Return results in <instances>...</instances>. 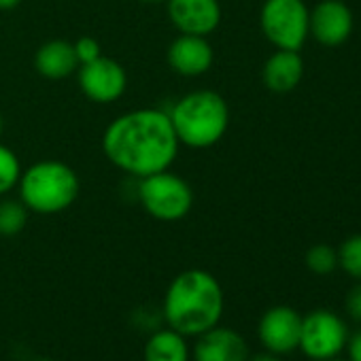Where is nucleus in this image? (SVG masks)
Returning a JSON list of instances; mask_svg holds the SVG:
<instances>
[{
    "label": "nucleus",
    "instance_id": "obj_1",
    "mask_svg": "<svg viewBox=\"0 0 361 361\" xmlns=\"http://www.w3.org/2000/svg\"><path fill=\"white\" fill-rule=\"evenodd\" d=\"M178 138L161 109H136L115 117L102 134L106 159L136 176L168 170L178 153Z\"/></svg>",
    "mask_w": 361,
    "mask_h": 361
},
{
    "label": "nucleus",
    "instance_id": "obj_2",
    "mask_svg": "<svg viewBox=\"0 0 361 361\" xmlns=\"http://www.w3.org/2000/svg\"><path fill=\"white\" fill-rule=\"evenodd\" d=\"M226 310L221 283L202 268H190L176 274L164 295V321L185 338H198L219 325Z\"/></svg>",
    "mask_w": 361,
    "mask_h": 361
},
{
    "label": "nucleus",
    "instance_id": "obj_3",
    "mask_svg": "<svg viewBox=\"0 0 361 361\" xmlns=\"http://www.w3.org/2000/svg\"><path fill=\"white\" fill-rule=\"evenodd\" d=\"M168 117L178 145L209 149L226 136L230 126V106L221 94L213 90H196L178 98Z\"/></svg>",
    "mask_w": 361,
    "mask_h": 361
},
{
    "label": "nucleus",
    "instance_id": "obj_4",
    "mask_svg": "<svg viewBox=\"0 0 361 361\" xmlns=\"http://www.w3.org/2000/svg\"><path fill=\"white\" fill-rule=\"evenodd\" d=\"M18 185L24 207L39 215H58L71 209L81 190L77 172L58 159H43L22 170Z\"/></svg>",
    "mask_w": 361,
    "mask_h": 361
},
{
    "label": "nucleus",
    "instance_id": "obj_5",
    "mask_svg": "<svg viewBox=\"0 0 361 361\" xmlns=\"http://www.w3.org/2000/svg\"><path fill=\"white\" fill-rule=\"evenodd\" d=\"M138 200L153 219L172 224L190 215L194 207V192L183 176L170 172L168 168L140 178Z\"/></svg>",
    "mask_w": 361,
    "mask_h": 361
},
{
    "label": "nucleus",
    "instance_id": "obj_6",
    "mask_svg": "<svg viewBox=\"0 0 361 361\" xmlns=\"http://www.w3.org/2000/svg\"><path fill=\"white\" fill-rule=\"evenodd\" d=\"M259 24L264 37L276 49L300 51L310 35V11L304 0H266Z\"/></svg>",
    "mask_w": 361,
    "mask_h": 361
},
{
    "label": "nucleus",
    "instance_id": "obj_7",
    "mask_svg": "<svg viewBox=\"0 0 361 361\" xmlns=\"http://www.w3.org/2000/svg\"><path fill=\"white\" fill-rule=\"evenodd\" d=\"M348 342L346 323L331 310L319 308L302 317L300 350L312 361L338 357Z\"/></svg>",
    "mask_w": 361,
    "mask_h": 361
},
{
    "label": "nucleus",
    "instance_id": "obj_8",
    "mask_svg": "<svg viewBox=\"0 0 361 361\" xmlns=\"http://www.w3.org/2000/svg\"><path fill=\"white\" fill-rule=\"evenodd\" d=\"M79 87L92 102L109 104L123 96L128 75L117 60L100 56L98 60L79 66Z\"/></svg>",
    "mask_w": 361,
    "mask_h": 361
},
{
    "label": "nucleus",
    "instance_id": "obj_9",
    "mask_svg": "<svg viewBox=\"0 0 361 361\" xmlns=\"http://www.w3.org/2000/svg\"><path fill=\"white\" fill-rule=\"evenodd\" d=\"M302 314L291 306H272L266 310L257 325L262 346L274 355H289L300 346Z\"/></svg>",
    "mask_w": 361,
    "mask_h": 361
},
{
    "label": "nucleus",
    "instance_id": "obj_10",
    "mask_svg": "<svg viewBox=\"0 0 361 361\" xmlns=\"http://www.w3.org/2000/svg\"><path fill=\"white\" fill-rule=\"evenodd\" d=\"M166 7L180 35L209 37L221 24L219 0H166Z\"/></svg>",
    "mask_w": 361,
    "mask_h": 361
},
{
    "label": "nucleus",
    "instance_id": "obj_11",
    "mask_svg": "<svg viewBox=\"0 0 361 361\" xmlns=\"http://www.w3.org/2000/svg\"><path fill=\"white\" fill-rule=\"evenodd\" d=\"M353 32V11L342 0H323L310 11V35L325 47L342 45Z\"/></svg>",
    "mask_w": 361,
    "mask_h": 361
},
{
    "label": "nucleus",
    "instance_id": "obj_12",
    "mask_svg": "<svg viewBox=\"0 0 361 361\" xmlns=\"http://www.w3.org/2000/svg\"><path fill=\"white\" fill-rule=\"evenodd\" d=\"M168 64L180 77H200L211 71L215 54L207 37L180 35L168 47Z\"/></svg>",
    "mask_w": 361,
    "mask_h": 361
},
{
    "label": "nucleus",
    "instance_id": "obj_13",
    "mask_svg": "<svg viewBox=\"0 0 361 361\" xmlns=\"http://www.w3.org/2000/svg\"><path fill=\"white\" fill-rule=\"evenodd\" d=\"M192 359L194 361H247L249 344L236 329L215 325L198 336L192 348Z\"/></svg>",
    "mask_w": 361,
    "mask_h": 361
},
{
    "label": "nucleus",
    "instance_id": "obj_14",
    "mask_svg": "<svg viewBox=\"0 0 361 361\" xmlns=\"http://www.w3.org/2000/svg\"><path fill=\"white\" fill-rule=\"evenodd\" d=\"M304 77V60L298 51L276 49L264 64V83L274 94H287Z\"/></svg>",
    "mask_w": 361,
    "mask_h": 361
},
{
    "label": "nucleus",
    "instance_id": "obj_15",
    "mask_svg": "<svg viewBox=\"0 0 361 361\" xmlns=\"http://www.w3.org/2000/svg\"><path fill=\"white\" fill-rule=\"evenodd\" d=\"M35 68L39 75L54 81L71 77L75 71H79V60L75 56L73 43L62 39L47 41L45 45L39 47L35 56Z\"/></svg>",
    "mask_w": 361,
    "mask_h": 361
},
{
    "label": "nucleus",
    "instance_id": "obj_16",
    "mask_svg": "<svg viewBox=\"0 0 361 361\" xmlns=\"http://www.w3.org/2000/svg\"><path fill=\"white\" fill-rule=\"evenodd\" d=\"M142 357L145 361H190L192 348L183 334L166 327L149 336Z\"/></svg>",
    "mask_w": 361,
    "mask_h": 361
},
{
    "label": "nucleus",
    "instance_id": "obj_17",
    "mask_svg": "<svg viewBox=\"0 0 361 361\" xmlns=\"http://www.w3.org/2000/svg\"><path fill=\"white\" fill-rule=\"evenodd\" d=\"M28 224V209L22 200L0 202V236H18Z\"/></svg>",
    "mask_w": 361,
    "mask_h": 361
},
{
    "label": "nucleus",
    "instance_id": "obj_18",
    "mask_svg": "<svg viewBox=\"0 0 361 361\" xmlns=\"http://www.w3.org/2000/svg\"><path fill=\"white\" fill-rule=\"evenodd\" d=\"M22 176V164L13 149L0 142V196L18 188Z\"/></svg>",
    "mask_w": 361,
    "mask_h": 361
},
{
    "label": "nucleus",
    "instance_id": "obj_19",
    "mask_svg": "<svg viewBox=\"0 0 361 361\" xmlns=\"http://www.w3.org/2000/svg\"><path fill=\"white\" fill-rule=\"evenodd\" d=\"M306 266L312 274H331L338 268V251L329 245H314L306 253Z\"/></svg>",
    "mask_w": 361,
    "mask_h": 361
},
{
    "label": "nucleus",
    "instance_id": "obj_20",
    "mask_svg": "<svg viewBox=\"0 0 361 361\" xmlns=\"http://www.w3.org/2000/svg\"><path fill=\"white\" fill-rule=\"evenodd\" d=\"M338 266L353 279L361 281V234H355L338 249Z\"/></svg>",
    "mask_w": 361,
    "mask_h": 361
},
{
    "label": "nucleus",
    "instance_id": "obj_21",
    "mask_svg": "<svg viewBox=\"0 0 361 361\" xmlns=\"http://www.w3.org/2000/svg\"><path fill=\"white\" fill-rule=\"evenodd\" d=\"M73 49H75V56L79 60V66L81 64H90V62L98 60L100 56H104L100 43L94 37H81V39H77L73 43Z\"/></svg>",
    "mask_w": 361,
    "mask_h": 361
},
{
    "label": "nucleus",
    "instance_id": "obj_22",
    "mask_svg": "<svg viewBox=\"0 0 361 361\" xmlns=\"http://www.w3.org/2000/svg\"><path fill=\"white\" fill-rule=\"evenodd\" d=\"M346 312L361 323V281L346 293Z\"/></svg>",
    "mask_w": 361,
    "mask_h": 361
},
{
    "label": "nucleus",
    "instance_id": "obj_23",
    "mask_svg": "<svg viewBox=\"0 0 361 361\" xmlns=\"http://www.w3.org/2000/svg\"><path fill=\"white\" fill-rule=\"evenodd\" d=\"M346 350H348V361H361V329L353 338H348Z\"/></svg>",
    "mask_w": 361,
    "mask_h": 361
},
{
    "label": "nucleus",
    "instance_id": "obj_24",
    "mask_svg": "<svg viewBox=\"0 0 361 361\" xmlns=\"http://www.w3.org/2000/svg\"><path fill=\"white\" fill-rule=\"evenodd\" d=\"M247 361H283L281 359V355H274V353H257V355H253V357H249Z\"/></svg>",
    "mask_w": 361,
    "mask_h": 361
},
{
    "label": "nucleus",
    "instance_id": "obj_25",
    "mask_svg": "<svg viewBox=\"0 0 361 361\" xmlns=\"http://www.w3.org/2000/svg\"><path fill=\"white\" fill-rule=\"evenodd\" d=\"M20 3H22V0H0V11H11V9H16Z\"/></svg>",
    "mask_w": 361,
    "mask_h": 361
},
{
    "label": "nucleus",
    "instance_id": "obj_26",
    "mask_svg": "<svg viewBox=\"0 0 361 361\" xmlns=\"http://www.w3.org/2000/svg\"><path fill=\"white\" fill-rule=\"evenodd\" d=\"M145 5H157V3H166V0H140Z\"/></svg>",
    "mask_w": 361,
    "mask_h": 361
},
{
    "label": "nucleus",
    "instance_id": "obj_27",
    "mask_svg": "<svg viewBox=\"0 0 361 361\" xmlns=\"http://www.w3.org/2000/svg\"><path fill=\"white\" fill-rule=\"evenodd\" d=\"M3 130H5V121H3V115H0V134H3Z\"/></svg>",
    "mask_w": 361,
    "mask_h": 361
},
{
    "label": "nucleus",
    "instance_id": "obj_28",
    "mask_svg": "<svg viewBox=\"0 0 361 361\" xmlns=\"http://www.w3.org/2000/svg\"><path fill=\"white\" fill-rule=\"evenodd\" d=\"M325 361H344V359H340V357H331V359H325Z\"/></svg>",
    "mask_w": 361,
    "mask_h": 361
},
{
    "label": "nucleus",
    "instance_id": "obj_29",
    "mask_svg": "<svg viewBox=\"0 0 361 361\" xmlns=\"http://www.w3.org/2000/svg\"><path fill=\"white\" fill-rule=\"evenodd\" d=\"M35 361H54V359H35Z\"/></svg>",
    "mask_w": 361,
    "mask_h": 361
}]
</instances>
